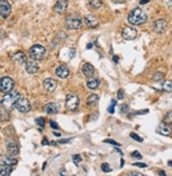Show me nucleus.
I'll use <instances>...</instances> for the list:
<instances>
[{
    "label": "nucleus",
    "mask_w": 172,
    "mask_h": 176,
    "mask_svg": "<svg viewBox=\"0 0 172 176\" xmlns=\"http://www.w3.org/2000/svg\"><path fill=\"white\" fill-rule=\"evenodd\" d=\"M82 26V19L78 14H70L66 18V26L69 30H77Z\"/></svg>",
    "instance_id": "nucleus-4"
},
{
    "label": "nucleus",
    "mask_w": 172,
    "mask_h": 176,
    "mask_svg": "<svg viewBox=\"0 0 172 176\" xmlns=\"http://www.w3.org/2000/svg\"><path fill=\"white\" fill-rule=\"evenodd\" d=\"M99 83H100L99 79L89 77V79H88V81H87V86L90 89V90H95V89L98 88Z\"/></svg>",
    "instance_id": "nucleus-23"
},
{
    "label": "nucleus",
    "mask_w": 172,
    "mask_h": 176,
    "mask_svg": "<svg viewBox=\"0 0 172 176\" xmlns=\"http://www.w3.org/2000/svg\"><path fill=\"white\" fill-rule=\"evenodd\" d=\"M164 122H166L169 126H172V111L166 113V115L164 116Z\"/></svg>",
    "instance_id": "nucleus-26"
},
{
    "label": "nucleus",
    "mask_w": 172,
    "mask_h": 176,
    "mask_svg": "<svg viewBox=\"0 0 172 176\" xmlns=\"http://www.w3.org/2000/svg\"><path fill=\"white\" fill-rule=\"evenodd\" d=\"M89 6L92 7L93 10H98L102 6V0H90Z\"/></svg>",
    "instance_id": "nucleus-25"
},
{
    "label": "nucleus",
    "mask_w": 172,
    "mask_h": 176,
    "mask_svg": "<svg viewBox=\"0 0 172 176\" xmlns=\"http://www.w3.org/2000/svg\"><path fill=\"white\" fill-rule=\"evenodd\" d=\"M42 145L45 146V145H49V141L46 140V138H43V141H42Z\"/></svg>",
    "instance_id": "nucleus-43"
},
{
    "label": "nucleus",
    "mask_w": 172,
    "mask_h": 176,
    "mask_svg": "<svg viewBox=\"0 0 172 176\" xmlns=\"http://www.w3.org/2000/svg\"><path fill=\"white\" fill-rule=\"evenodd\" d=\"M102 172H105V173L111 172V171H112L111 167L109 166V163H102Z\"/></svg>",
    "instance_id": "nucleus-30"
},
{
    "label": "nucleus",
    "mask_w": 172,
    "mask_h": 176,
    "mask_svg": "<svg viewBox=\"0 0 172 176\" xmlns=\"http://www.w3.org/2000/svg\"><path fill=\"white\" fill-rule=\"evenodd\" d=\"M55 74L59 78L65 79V78L69 77V75H70V70H69V68L67 66H59L55 70Z\"/></svg>",
    "instance_id": "nucleus-15"
},
{
    "label": "nucleus",
    "mask_w": 172,
    "mask_h": 176,
    "mask_svg": "<svg viewBox=\"0 0 172 176\" xmlns=\"http://www.w3.org/2000/svg\"><path fill=\"white\" fill-rule=\"evenodd\" d=\"M167 26H168V23L165 19H157L153 22V31L157 34H163L165 33V31L167 30Z\"/></svg>",
    "instance_id": "nucleus-9"
},
{
    "label": "nucleus",
    "mask_w": 172,
    "mask_h": 176,
    "mask_svg": "<svg viewBox=\"0 0 172 176\" xmlns=\"http://www.w3.org/2000/svg\"><path fill=\"white\" fill-rule=\"evenodd\" d=\"M105 142H106V143H111V145L117 146V147H119V146H120L118 142H116V141H114V140H112V139H106Z\"/></svg>",
    "instance_id": "nucleus-37"
},
{
    "label": "nucleus",
    "mask_w": 172,
    "mask_h": 176,
    "mask_svg": "<svg viewBox=\"0 0 172 176\" xmlns=\"http://www.w3.org/2000/svg\"><path fill=\"white\" fill-rule=\"evenodd\" d=\"M79 105V98L75 94H68L66 97V108L69 111H74Z\"/></svg>",
    "instance_id": "nucleus-6"
},
{
    "label": "nucleus",
    "mask_w": 172,
    "mask_h": 176,
    "mask_svg": "<svg viewBox=\"0 0 172 176\" xmlns=\"http://www.w3.org/2000/svg\"><path fill=\"white\" fill-rule=\"evenodd\" d=\"M95 72V69L94 66H92L91 63H85L82 66V73L86 77H92L93 74Z\"/></svg>",
    "instance_id": "nucleus-20"
},
{
    "label": "nucleus",
    "mask_w": 172,
    "mask_h": 176,
    "mask_svg": "<svg viewBox=\"0 0 172 176\" xmlns=\"http://www.w3.org/2000/svg\"><path fill=\"white\" fill-rule=\"evenodd\" d=\"M72 159H73V162H74L76 166H78L80 162H82V156H80L79 154H75V155L72 156Z\"/></svg>",
    "instance_id": "nucleus-27"
},
{
    "label": "nucleus",
    "mask_w": 172,
    "mask_h": 176,
    "mask_svg": "<svg viewBox=\"0 0 172 176\" xmlns=\"http://www.w3.org/2000/svg\"><path fill=\"white\" fill-rule=\"evenodd\" d=\"M148 2H149V0H141V1H139V3L145 4V3H148Z\"/></svg>",
    "instance_id": "nucleus-42"
},
{
    "label": "nucleus",
    "mask_w": 172,
    "mask_h": 176,
    "mask_svg": "<svg viewBox=\"0 0 172 176\" xmlns=\"http://www.w3.org/2000/svg\"><path fill=\"white\" fill-rule=\"evenodd\" d=\"M43 88L48 92H53L57 88V82L53 78H46L43 80Z\"/></svg>",
    "instance_id": "nucleus-16"
},
{
    "label": "nucleus",
    "mask_w": 172,
    "mask_h": 176,
    "mask_svg": "<svg viewBox=\"0 0 172 176\" xmlns=\"http://www.w3.org/2000/svg\"><path fill=\"white\" fill-rule=\"evenodd\" d=\"M168 165H169V166H171V167H172V162H168Z\"/></svg>",
    "instance_id": "nucleus-47"
},
{
    "label": "nucleus",
    "mask_w": 172,
    "mask_h": 176,
    "mask_svg": "<svg viewBox=\"0 0 172 176\" xmlns=\"http://www.w3.org/2000/svg\"><path fill=\"white\" fill-rule=\"evenodd\" d=\"M14 86H15V83H14V80L11 77L6 76V77L0 78V92L1 93L6 94L11 92L14 89Z\"/></svg>",
    "instance_id": "nucleus-5"
},
{
    "label": "nucleus",
    "mask_w": 172,
    "mask_h": 176,
    "mask_svg": "<svg viewBox=\"0 0 172 176\" xmlns=\"http://www.w3.org/2000/svg\"><path fill=\"white\" fill-rule=\"evenodd\" d=\"M133 166H135V167H138V168H147L146 163H141V162H135V163H133Z\"/></svg>",
    "instance_id": "nucleus-38"
},
{
    "label": "nucleus",
    "mask_w": 172,
    "mask_h": 176,
    "mask_svg": "<svg viewBox=\"0 0 172 176\" xmlns=\"http://www.w3.org/2000/svg\"><path fill=\"white\" fill-rule=\"evenodd\" d=\"M115 106H116V100H114V99H113V100L111 101V106H110L109 108H108V112L111 113V114L114 113V108H115Z\"/></svg>",
    "instance_id": "nucleus-32"
},
{
    "label": "nucleus",
    "mask_w": 172,
    "mask_h": 176,
    "mask_svg": "<svg viewBox=\"0 0 172 176\" xmlns=\"http://www.w3.org/2000/svg\"><path fill=\"white\" fill-rule=\"evenodd\" d=\"M85 23L87 24L88 28L94 29L98 26V20L94 16H92V15H87L85 17Z\"/></svg>",
    "instance_id": "nucleus-19"
},
{
    "label": "nucleus",
    "mask_w": 172,
    "mask_h": 176,
    "mask_svg": "<svg viewBox=\"0 0 172 176\" xmlns=\"http://www.w3.org/2000/svg\"><path fill=\"white\" fill-rule=\"evenodd\" d=\"M131 156H132L133 158H137V159H142V156L139 154V153L137 152V151H134V152L131 154Z\"/></svg>",
    "instance_id": "nucleus-36"
},
{
    "label": "nucleus",
    "mask_w": 172,
    "mask_h": 176,
    "mask_svg": "<svg viewBox=\"0 0 172 176\" xmlns=\"http://www.w3.org/2000/svg\"><path fill=\"white\" fill-rule=\"evenodd\" d=\"M171 83H172V80H171Z\"/></svg>",
    "instance_id": "nucleus-48"
},
{
    "label": "nucleus",
    "mask_w": 172,
    "mask_h": 176,
    "mask_svg": "<svg viewBox=\"0 0 172 176\" xmlns=\"http://www.w3.org/2000/svg\"><path fill=\"white\" fill-rule=\"evenodd\" d=\"M163 88H164L165 91H167V92H172V83H171V81H165Z\"/></svg>",
    "instance_id": "nucleus-29"
},
{
    "label": "nucleus",
    "mask_w": 172,
    "mask_h": 176,
    "mask_svg": "<svg viewBox=\"0 0 172 176\" xmlns=\"http://www.w3.org/2000/svg\"><path fill=\"white\" fill-rule=\"evenodd\" d=\"M156 132L161 135H164V136H169L172 132V129H171V126L167 125L166 122H161L156 128Z\"/></svg>",
    "instance_id": "nucleus-11"
},
{
    "label": "nucleus",
    "mask_w": 172,
    "mask_h": 176,
    "mask_svg": "<svg viewBox=\"0 0 172 176\" xmlns=\"http://www.w3.org/2000/svg\"><path fill=\"white\" fill-rule=\"evenodd\" d=\"M68 7V0H58L56 2L54 10L57 14H63Z\"/></svg>",
    "instance_id": "nucleus-14"
},
{
    "label": "nucleus",
    "mask_w": 172,
    "mask_h": 176,
    "mask_svg": "<svg viewBox=\"0 0 172 176\" xmlns=\"http://www.w3.org/2000/svg\"><path fill=\"white\" fill-rule=\"evenodd\" d=\"M45 112L46 114H50V115H53V114H56L59 112V106L56 102H49L45 106Z\"/></svg>",
    "instance_id": "nucleus-12"
},
{
    "label": "nucleus",
    "mask_w": 172,
    "mask_h": 176,
    "mask_svg": "<svg viewBox=\"0 0 172 176\" xmlns=\"http://www.w3.org/2000/svg\"><path fill=\"white\" fill-rule=\"evenodd\" d=\"M50 126H51V127H52L53 129H58V125L55 122V121H53V120L50 121Z\"/></svg>",
    "instance_id": "nucleus-39"
},
{
    "label": "nucleus",
    "mask_w": 172,
    "mask_h": 176,
    "mask_svg": "<svg viewBox=\"0 0 172 176\" xmlns=\"http://www.w3.org/2000/svg\"><path fill=\"white\" fill-rule=\"evenodd\" d=\"M19 97H20L19 92L12 90L11 92L6 93V95L3 96V98H2V100H1V106H3L4 110L11 111L12 109L15 106V103L17 102V100L19 99Z\"/></svg>",
    "instance_id": "nucleus-2"
},
{
    "label": "nucleus",
    "mask_w": 172,
    "mask_h": 176,
    "mask_svg": "<svg viewBox=\"0 0 172 176\" xmlns=\"http://www.w3.org/2000/svg\"><path fill=\"white\" fill-rule=\"evenodd\" d=\"M163 78H164V74L161 73V72H156V73L154 74V76H153V80L156 81V82L163 80Z\"/></svg>",
    "instance_id": "nucleus-28"
},
{
    "label": "nucleus",
    "mask_w": 172,
    "mask_h": 176,
    "mask_svg": "<svg viewBox=\"0 0 172 176\" xmlns=\"http://www.w3.org/2000/svg\"><path fill=\"white\" fill-rule=\"evenodd\" d=\"M39 70V66L36 60H31L26 62V71L29 74H36Z\"/></svg>",
    "instance_id": "nucleus-13"
},
{
    "label": "nucleus",
    "mask_w": 172,
    "mask_h": 176,
    "mask_svg": "<svg viewBox=\"0 0 172 176\" xmlns=\"http://www.w3.org/2000/svg\"><path fill=\"white\" fill-rule=\"evenodd\" d=\"M159 175H163V176H165V175H166V173H165L164 171H161V172H159Z\"/></svg>",
    "instance_id": "nucleus-45"
},
{
    "label": "nucleus",
    "mask_w": 172,
    "mask_h": 176,
    "mask_svg": "<svg viewBox=\"0 0 172 176\" xmlns=\"http://www.w3.org/2000/svg\"><path fill=\"white\" fill-rule=\"evenodd\" d=\"M98 101H99L98 95H96V94H92V95H90L89 97L87 98V105H88V106L93 108V106H96Z\"/></svg>",
    "instance_id": "nucleus-22"
},
{
    "label": "nucleus",
    "mask_w": 172,
    "mask_h": 176,
    "mask_svg": "<svg viewBox=\"0 0 172 176\" xmlns=\"http://www.w3.org/2000/svg\"><path fill=\"white\" fill-rule=\"evenodd\" d=\"M13 172V167L8 165H1L0 167V176H10Z\"/></svg>",
    "instance_id": "nucleus-24"
},
{
    "label": "nucleus",
    "mask_w": 172,
    "mask_h": 176,
    "mask_svg": "<svg viewBox=\"0 0 172 176\" xmlns=\"http://www.w3.org/2000/svg\"><path fill=\"white\" fill-rule=\"evenodd\" d=\"M46 54V50L41 44H35L29 50V55L33 60H42Z\"/></svg>",
    "instance_id": "nucleus-3"
},
{
    "label": "nucleus",
    "mask_w": 172,
    "mask_h": 176,
    "mask_svg": "<svg viewBox=\"0 0 172 176\" xmlns=\"http://www.w3.org/2000/svg\"><path fill=\"white\" fill-rule=\"evenodd\" d=\"M71 140H72L71 138H68V139H60L58 142H59V143H68V142H70Z\"/></svg>",
    "instance_id": "nucleus-40"
},
{
    "label": "nucleus",
    "mask_w": 172,
    "mask_h": 176,
    "mask_svg": "<svg viewBox=\"0 0 172 176\" xmlns=\"http://www.w3.org/2000/svg\"><path fill=\"white\" fill-rule=\"evenodd\" d=\"M124 97H125L124 90H122V89H119L118 92H117V98H118L119 100H122V99H124Z\"/></svg>",
    "instance_id": "nucleus-34"
},
{
    "label": "nucleus",
    "mask_w": 172,
    "mask_h": 176,
    "mask_svg": "<svg viewBox=\"0 0 172 176\" xmlns=\"http://www.w3.org/2000/svg\"><path fill=\"white\" fill-rule=\"evenodd\" d=\"M113 61H114V62H117V61H118V58H117V56L113 57Z\"/></svg>",
    "instance_id": "nucleus-44"
},
{
    "label": "nucleus",
    "mask_w": 172,
    "mask_h": 176,
    "mask_svg": "<svg viewBox=\"0 0 172 176\" xmlns=\"http://www.w3.org/2000/svg\"><path fill=\"white\" fill-rule=\"evenodd\" d=\"M17 159L14 157H11V156H2L1 158H0V166L1 165H8V166H15L17 165Z\"/></svg>",
    "instance_id": "nucleus-21"
},
{
    "label": "nucleus",
    "mask_w": 172,
    "mask_h": 176,
    "mask_svg": "<svg viewBox=\"0 0 172 176\" xmlns=\"http://www.w3.org/2000/svg\"><path fill=\"white\" fill-rule=\"evenodd\" d=\"M122 38L126 39V40H133L137 36V30L132 28V26H126L122 30Z\"/></svg>",
    "instance_id": "nucleus-10"
},
{
    "label": "nucleus",
    "mask_w": 172,
    "mask_h": 176,
    "mask_svg": "<svg viewBox=\"0 0 172 176\" xmlns=\"http://www.w3.org/2000/svg\"><path fill=\"white\" fill-rule=\"evenodd\" d=\"M35 122L37 123L38 126H40L41 128H43V127H45V125H46V120H45V118H42V117L36 118Z\"/></svg>",
    "instance_id": "nucleus-31"
},
{
    "label": "nucleus",
    "mask_w": 172,
    "mask_h": 176,
    "mask_svg": "<svg viewBox=\"0 0 172 176\" xmlns=\"http://www.w3.org/2000/svg\"><path fill=\"white\" fill-rule=\"evenodd\" d=\"M12 12V6L6 0H0V16L2 18H8Z\"/></svg>",
    "instance_id": "nucleus-8"
},
{
    "label": "nucleus",
    "mask_w": 172,
    "mask_h": 176,
    "mask_svg": "<svg viewBox=\"0 0 172 176\" xmlns=\"http://www.w3.org/2000/svg\"><path fill=\"white\" fill-rule=\"evenodd\" d=\"M15 108L17 109V111H19L20 113H28L31 111V103L28 100V98L24 97H19V99L17 100V102L15 103Z\"/></svg>",
    "instance_id": "nucleus-7"
},
{
    "label": "nucleus",
    "mask_w": 172,
    "mask_h": 176,
    "mask_svg": "<svg viewBox=\"0 0 172 176\" xmlns=\"http://www.w3.org/2000/svg\"><path fill=\"white\" fill-rule=\"evenodd\" d=\"M130 137L133 138L134 140L138 141V142H142V140H144L142 137H139V136L137 135V134H135V133H131V134H130Z\"/></svg>",
    "instance_id": "nucleus-33"
},
{
    "label": "nucleus",
    "mask_w": 172,
    "mask_h": 176,
    "mask_svg": "<svg viewBox=\"0 0 172 176\" xmlns=\"http://www.w3.org/2000/svg\"><path fill=\"white\" fill-rule=\"evenodd\" d=\"M129 175L130 176H142V174H141V173H138V172H131Z\"/></svg>",
    "instance_id": "nucleus-41"
},
{
    "label": "nucleus",
    "mask_w": 172,
    "mask_h": 176,
    "mask_svg": "<svg viewBox=\"0 0 172 176\" xmlns=\"http://www.w3.org/2000/svg\"><path fill=\"white\" fill-rule=\"evenodd\" d=\"M13 61L17 64H19V66H21V64H24L26 62V56L24 55L23 52H17L13 55Z\"/></svg>",
    "instance_id": "nucleus-18"
},
{
    "label": "nucleus",
    "mask_w": 172,
    "mask_h": 176,
    "mask_svg": "<svg viewBox=\"0 0 172 176\" xmlns=\"http://www.w3.org/2000/svg\"><path fill=\"white\" fill-rule=\"evenodd\" d=\"M129 111V106L128 105H122V108H120V113L124 114V113H127Z\"/></svg>",
    "instance_id": "nucleus-35"
},
{
    "label": "nucleus",
    "mask_w": 172,
    "mask_h": 176,
    "mask_svg": "<svg viewBox=\"0 0 172 176\" xmlns=\"http://www.w3.org/2000/svg\"><path fill=\"white\" fill-rule=\"evenodd\" d=\"M54 135H56V136H60V134H59V133H56V132H54Z\"/></svg>",
    "instance_id": "nucleus-46"
},
{
    "label": "nucleus",
    "mask_w": 172,
    "mask_h": 176,
    "mask_svg": "<svg viewBox=\"0 0 172 176\" xmlns=\"http://www.w3.org/2000/svg\"><path fill=\"white\" fill-rule=\"evenodd\" d=\"M6 152L10 156H15L19 153V148L15 141H11L6 146Z\"/></svg>",
    "instance_id": "nucleus-17"
},
{
    "label": "nucleus",
    "mask_w": 172,
    "mask_h": 176,
    "mask_svg": "<svg viewBox=\"0 0 172 176\" xmlns=\"http://www.w3.org/2000/svg\"><path fill=\"white\" fill-rule=\"evenodd\" d=\"M147 19H148L147 14L139 7L134 9L128 16V22L132 26H142V24L146 23Z\"/></svg>",
    "instance_id": "nucleus-1"
}]
</instances>
